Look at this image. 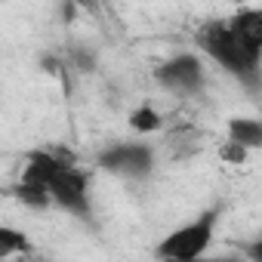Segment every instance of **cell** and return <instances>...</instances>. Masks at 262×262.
<instances>
[{
  "label": "cell",
  "instance_id": "6da1fadb",
  "mask_svg": "<svg viewBox=\"0 0 262 262\" xmlns=\"http://www.w3.org/2000/svg\"><path fill=\"white\" fill-rule=\"evenodd\" d=\"M198 40V50L213 62L219 65L222 71H228L234 80H241L244 86L250 90H262V53L250 50L228 22L222 19H213L207 25L198 28L194 34Z\"/></svg>",
  "mask_w": 262,
  "mask_h": 262
},
{
  "label": "cell",
  "instance_id": "7a4b0ae2",
  "mask_svg": "<svg viewBox=\"0 0 262 262\" xmlns=\"http://www.w3.org/2000/svg\"><path fill=\"white\" fill-rule=\"evenodd\" d=\"M219 213H222V207L216 204V207L204 210L198 219L173 228L167 237H161V244L155 247V256L158 259H167V262H191V259H201L210 250L213 237H216Z\"/></svg>",
  "mask_w": 262,
  "mask_h": 262
},
{
  "label": "cell",
  "instance_id": "3957f363",
  "mask_svg": "<svg viewBox=\"0 0 262 262\" xmlns=\"http://www.w3.org/2000/svg\"><path fill=\"white\" fill-rule=\"evenodd\" d=\"M96 164L120 179H145L155 170V151L145 142H114L99 151Z\"/></svg>",
  "mask_w": 262,
  "mask_h": 262
},
{
  "label": "cell",
  "instance_id": "277c9868",
  "mask_svg": "<svg viewBox=\"0 0 262 262\" xmlns=\"http://www.w3.org/2000/svg\"><path fill=\"white\" fill-rule=\"evenodd\" d=\"M155 80L176 93V96H191V93H201L204 83H207V68H204V59L194 56V53H179L167 62H161L155 68Z\"/></svg>",
  "mask_w": 262,
  "mask_h": 262
},
{
  "label": "cell",
  "instance_id": "5b68a950",
  "mask_svg": "<svg viewBox=\"0 0 262 262\" xmlns=\"http://www.w3.org/2000/svg\"><path fill=\"white\" fill-rule=\"evenodd\" d=\"M53 204L71 216H90V179L77 164H68L50 182Z\"/></svg>",
  "mask_w": 262,
  "mask_h": 262
},
{
  "label": "cell",
  "instance_id": "8992f818",
  "mask_svg": "<svg viewBox=\"0 0 262 262\" xmlns=\"http://www.w3.org/2000/svg\"><path fill=\"white\" fill-rule=\"evenodd\" d=\"M228 25L234 28V34L256 53H262V7H241Z\"/></svg>",
  "mask_w": 262,
  "mask_h": 262
},
{
  "label": "cell",
  "instance_id": "52a82bcc",
  "mask_svg": "<svg viewBox=\"0 0 262 262\" xmlns=\"http://www.w3.org/2000/svg\"><path fill=\"white\" fill-rule=\"evenodd\" d=\"M225 133H228V139H231V142L244 145L247 151L262 148V120H256V117H247V114L228 117Z\"/></svg>",
  "mask_w": 262,
  "mask_h": 262
},
{
  "label": "cell",
  "instance_id": "ba28073f",
  "mask_svg": "<svg viewBox=\"0 0 262 262\" xmlns=\"http://www.w3.org/2000/svg\"><path fill=\"white\" fill-rule=\"evenodd\" d=\"M13 194H16V201H19L22 207H28V210H50V207H56L50 188H47V185H37V182L19 179V185L13 188Z\"/></svg>",
  "mask_w": 262,
  "mask_h": 262
},
{
  "label": "cell",
  "instance_id": "9c48e42d",
  "mask_svg": "<svg viewBox=\"0 0 262 262\" xmlns=\"http://www.w3.org/2000/svg\"><path fill=\"white\" fill-rule=\"evenodd\" d=\"M164 126V117L151 108V105H139L133 114H129V129L139 136H148V133H158V129Z\"/></svg>",
  "mask_w": 262,
  "mask_h": 262
},
{
  "label": "cell",
  "instance_id": "30bf717a",
  "mask_svg": "<svg viewBox=\"0 0 262 262\" xmlns=\"http://www.w3.org/2000/svg\"><path fill=\"white\" fill-rule=\"evenodd\" d=\"M16 253H28V241L25 234L13 231V228H0V259H10Z\"/></svg>",
  "mask_w": 262,
  "mask_h": 262
},
{
  "label": "cell",
  "instance_id": "8fae6325",
  "mask_svg": "<svg viewBox=\"0 0 262 262\" xmlns=\"http://www.w3.org/2000/svg\"><path fill=\"white\" fill-rule=\"evenodd\" d=\"M71 65H74L77 71H93V68H96V53L86 50V47H74V50H71Z\"/></svg>",
  "mask_w": 262,
  "mask_h": 262
},
{
  "label": "cell",
  "instance_id": "7c38bea8",
  "mask_svg": "<svg viewBox=\"0 0 262 262\" xmlns=\"http://www.w3.org/2000/svg\"><path fill=\"white\" fill-rule=\"evenodd\" d=\"M225 161H231V164H241V161H247V148L244 145H237V142H231V139H225V145H222V151H219Z\"/></svg>",
  "mask_w": 262,
  "mask_h": 262
},
{
  "label": "cell",
  "instance_id": "4fadbf2b",
  "mask_svg": "<svg viewBox=\"0 0 262 262\" xmlns=\"http://www.w3.org/2000/svg\"><path fill=\"white\" fill-rule=\"evenodd\" d=\"M244 253H247L250 259H256V262H262V237H256L253 244H247V247H244Z\"/></svg>",
  "mask_w": 262,
  "mask_h": 262
},
{
  "label": "cell",
  "instance_id": "5bb4252c",
  "mask_svg": "<svg viewBox=\"0 0 262 262\" xmlns=\"http://www.w3.org/2000/svg\"><path fill=\"white\" fill-rule=\"evenodd\" d=\"M59 4H71V7H77V10H90L93 0H59Z\"/></svg>",
  "mask_w": 262,
  "mask_h": 262
}]
</instances>
